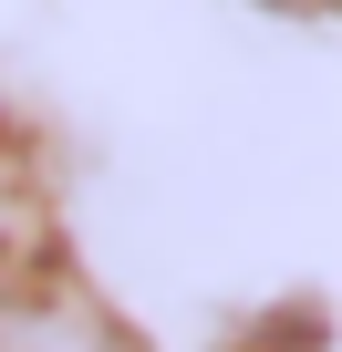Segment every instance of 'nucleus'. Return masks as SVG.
I'll return each mask as SVG.
<instances>
[{
    "label": "nucleus",
    "mask_w": 342,
    "mask_h": 352,
    "mask_svg": "<svg viewBox=\"0 0 342 352\" xmlns=\"http://www.w3.org/2000/svg\"><path fill=\"white\" fill-rule=\"evenodd\" d=\"M0 352H135L83 290H11L0 300Z\"/></svg>",
    "instance_id": "1"
}]
</instances>
